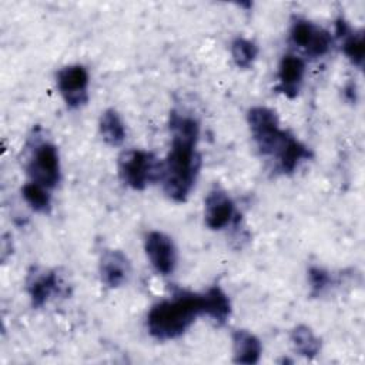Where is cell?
I'll use <instances>...</instances> for the list:
<instances>
[{
  "label": "cell",
  "mask_w": 365,
  "mask_h": 365,
  "mask_svg": "<svg viewBox=\"0 0 365 365\" xmlns=\"http://www.w3.org/2000/svg\"><path fill=\"white\" fill-rule=\"evenodd\" d=\"M171 148L161 165V182L165 195L174 202H184L198 175L201 157L197 151L198 121L175 110L170 114Z\"/></svg>",
  "instance_id": "cell-1"
},
{
  "label": "cell",
  "mask_w": 365,
  "mask_h": 365,
  "mask_svg": "<svg viewBox=\"0 0 365 365\" xmlns=\"http://www.w3.org/2000/svg\"><path fill=\"white\" fill-rule=\"evenodd\" d=\"M205 314L202 294L178 291L170 299L154 304L147 315V328L153 338L168 341L181 336L198 315Z\"/></svg>",
  "instance_id": "cell-2"
},
{
  "label": "cell",
  "mask_w": 365,
  "mask_h": 365,
  "mask_svg": "<svg viewBox=\"0 0 365 365\" xmlns=\"http://www.w3.org/2000/svg\"><path fill=\"white\" fill-rule=\"evenodd\" d=\"M251 135L262 155L277 157L285 141L291 137L285 130H281L278 115L274 110L262 106L250 108L247 114Z\"/></svg>",
  "instance_id": "cell-3"
},
{
  "label": "cell",
  "mask_w": 365,
  "mask_h": 365,
  "mask_svg": "<svg viewBox=\"0 0 365 365\" xmlns=\"http://www.w3.org/2000/svg\"><path fill=\"white\" fill-rule=\"evenodd\" d=\"M163 163L145 150H127L118 157V175L121 181L135 191L144 190L160 180Z\"/></svg>",
  "instance_id": "cell-4"
},
{
  "label": "cell",
  "mask_w": 365,
  "mask_h": 365,
  "mask_svg": "<svg viewBox=\"0 0 365 365\" xmlns=\"http://www.w3.org/2000/svg\"><path fill=\"white\" fill-rule=\"evenodd\" d=\"M26 171L30 181L48 190L54 188L60 181V157L57 147L48 141L36 143L30 151Z\"/></svg>",
  "instance_id": "cell-5"
},
{
  "label": "cell",
  "mask_w": 365,
  "mask_h": 365,
  "mask_svg": "<svg viewBox=\"0 0 365 365\" xmlns=\"http://www.w3.org/2000/svg\"><path fill=\"white\" fill-rule=\"evenodd\" d=\"M289 38L297 47L302 48L311 57L325 56L332 46L331 34L304 17H295L292 20Z\"/></svg>",
  "instance_id": "cell-6"
},
{
  "label": "cell",
  "mask_w": 365,
  "mask_h": 365,
  "mask_svg": "<svg viewBox=\"0 0 365 365\" xmlns=\"http://www.w3.org/2000/svg\"><path fill=\"white\" fill-rule=\"evenodd\" d=\"M57 87L67 107L78 108L88 100V71L84 66L71 64L57 71Z\"/></svg>",
  "instance_id": "cell-7"
},
{
  "label": "cell",
  "mask_w": 365,
  "mask_h": 365,
  "mask_svg": "<svg viewBox=\"0 0 365 365\" xmlns=\"http://www.w3.org/2000/svg\"><path fill=\"white\" fill-rule=\"evenodd\" d=\"M145 254L153 268L161 275H170L177 264V251L173 240L161 231H151L144 241Z\"/></svg>",
  "instance_id": "cell-8"
},
{
  "label": "cell",
  "mask_w": 365,
  "mask_h": 365,
  "mask_svg": "<svg viewBox=\"0 0 365 365\" xmlns=\"http://www.w3.org/2000/svg\"><path fill=\"white\" fill-rule=\"evenodd\" d=\"M234 212V202L224 190L215 187L208 192L204 202V220L208 228H225L232 221Z\"/></svg>",
  "instance_id": "cell-9"
},
{
  "label": "cell",
  "mask_w": 365,
  "mask_h": 365,
  "mask_svg": "<svg viewBox=\"0 0 365 365\" xmlns=\"http://www.w3.org/2000/svg\"><path fill=\"white\" fill-rule=\"evenodd\" d=\"M27 294L30 297L31 305L34 308L43 307L48 298L58 291L60 279L56 271L44 269V268H34L26 282Z\"/></svg>",
  "instance_id": "cell-10"
},
{
  "label": "cell",
  "mask_w": 365,
  "mask_h": 365,
  "mask_svg": "<svg viewBox=\"0 0 365 365\" xmlns=\"http://www.w3.org/2000/svg\"><path fill=\"white\" fill-rule=\"evenodd\" d=\"M305 76V61L295 54H285L278 66V90L288 98L298 96Z\"/></svg>",
  "instance_id": "cell-11"
},
{
  "label": "cell",
  "mask_w": 365,
  "mask_h": 365,
  "mask_svg": "<svg viewBox=\"0 0 365 365\" xmlns=\"http://www.w3.org/2000/svg\"><path fill=\"white\" fill-rule=\"evenodd\" d=\"M100 278L108 288L121 287L130 274L128 258L118 250H106L98 264Z\"/></svg>",
  "instance_id": "cell-12"
},
{
  "label": "cell",
  "mask_w": 365,
  "mask_h": 365,
  "mask_svg": "<svg viewBox=\"0 0 365 365\" xmlns=\"http://www.w3.org/2000/svg\"><path fill=\"white\" fill-rule=\"evenodd\" d=\"M335 30L336 37L341 40V48L346 58L356 67H362L365 54L362 31H354L342 17L336 20Z\"/></svg>",
  "instance_id": "cell-13"
},
{
  "label": "cell",
  "mask_w": 365,
  "mask_h": 365,
  "mask_svg": "<svg viewBox=\"0 0 365 365\" xmlns=\"http://www.w3.org/2000/svg\"><path fill=\"white\" fill-rule=\"evenodd\" d=\"M262 354L259 339L247 329H237L232 334V355L234 362L252 365L258 364Z\"/></svg>",
  "instance_id": "cell-14"
},
{
  "label": "cell",
  "mask_w": 365,
  "mask_h": 365,
  "mask_svg": "<svg viewBox=\"0 0 365 365\" xmlns=\"http://www.w3.org/2000/svg\"><path fill=\"white\" fill-rule=\"evenodd\" d=\"M311 157V151L294 135L288 138L281 151L274 158L277 161V168L284 174L294 173L298 165Z\"/></svg>",
  "instance_id": "cell-15"
},
{
  "label": "cell",
  "mask_w": 365,
  "mask_h": 365,
  "mask_svg": "<svg viewBox=\"0 0 365 365\" xmlns=\"http://www.w3.org/2000/svg\"><path fill=\"white\" fill-rule=\"evenodd\" d=\"M98 130L104 143H107L111 147L121 145L127 135L125 125L120 114L114 108H108L104 113H101V117L98 121Z\"/></svg>",
  "instance_id": "cell-16"
},
{
  "label": "cell",
  "mask_w": 365,
  "mask_h": 365,
  "mask_svg": "<svg viewBox=\"0 0 365 365\" xmlns=\"http://www.w3.org/2000/svg\"><path fill=\"white\" fill-rule=\"evenodd\" d=\"M202 297L205 315L212 318L217 324H224L231 314V302L227 294L215 285L202 292Z\"/></svg>",
  "instance_id": "cell-17"
},
{
  "label": "cell",
  "mask_w": 365,
  "mask_h": 365,
  "mask_svg": "<svg viewBox=\"0 0 365 365\" xmlns=\"http://www.w3.org/2000/svg\"><path fill=\"white\" fill-rule=\"evenodd\" d=\"M291 345L295 352L305 358H314L321 349L319 338L307 325H298L291 331Z\"/></svg>",
  "instance_id": "cell-18"
},
{
  "label": "cell",
  "mask_w": 365,
  "mask_h": 365,
  "mask_svg": "<svg viewBox=\"0 0 365 365\" xmlns=\"http://www.w3.org/2000/svg\"><path fill=\"white\" fill-rule=\"evenodd\" d=\"M21 195L24 198V201L37 212L41 214H48L51 210V195H50V190L29 181L23 185L21 188Z\"/></svg>",
  "instance_id": "cell-19"
},
{
  "label": "cell",
  "mask_w": 365,
  "mask_h": 365,
  "mask_svg": "<svg viewBox=\"0 0 365 365\" xmlns=\"http://www.w3.org/2000/svg\"><path fill=\"white\" fill-rule=\"evenodd\" d=\"M231 56L237 67L240 68H250L254 61L257 60L258 56V47L254 41L244 38V37H237L231 43Z\"/></svg>",
  "instance_id": "cell-20"
},
{
  "label": "cell",
  "mask_w": 365,
  "mask_h": 365,
  "mask_svg": "<svg viewBox=\"0 0 365 365\" xmlns=\"http://www.w3.org/2000/svg\"><path fill=\"white\" fill-rule=\"evenodd\" d=\"M308 279L311 287V294L314 297H319L324 294L332 284V277L328 271L319 267H311L308 271Z\"/></svg>",
  "instance_id": "cell-21"
},
{
  "label": "cell",
  "mask_w": 365,
  "mask_h": 365,
  "mask_svg": "<svg viewBox=\"0 0 365 365\" xmlns=\"http://www.w3.org/2000/svg\"><path fill=\"white\" fill-rule=\"evenodd\" d=\"M344 96H345V98H346L349 103L356 101V87H355V84H354L352 81L345 86V88H344Z\"/></svg>",
  "instance_id": "cell-22"
}]
</instances>
